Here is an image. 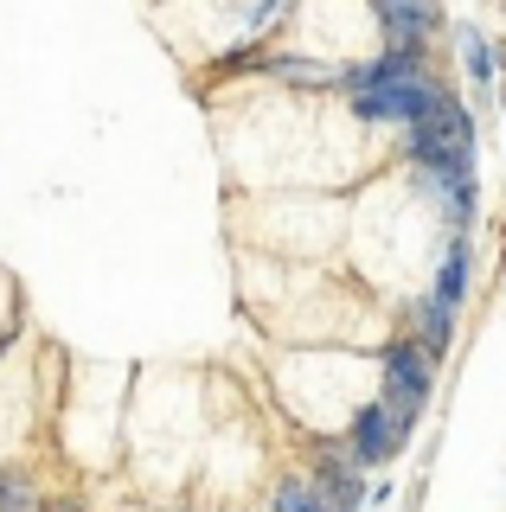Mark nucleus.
Wrapping results in <instances>:
<instances>
[{
	"instance_id": "nucleus-1",
	"label": "nucleus",
	"mask_w": 506,
	"mask_h": 512,
	"mask_svg": "<svg viewBox=\"0 0 506 512\" xmlns=\"http://www.w3.org/2000/svg\"><path fill=\"white\" fill-rule=\"evenodd\" d=\"M449 103V90L436 84L430 71H404V77H385V84H366V90H353V116L359 122H423V116H436V109Z\"/></svg>"
},
{
	"instance_id": "nucleus-2",
	"label": "nucleus",
	"mask_w": 506,
	"mask_h": 512,
	"mask_svg": "<svg viewBox=\"0 0 506 512\" xmlns=\"http://www.w3.org/2000/svg\"><path fill=\"white\" fill-rule=\"evenodd\" d=\"M410 160L423 173H462L474 167V122L462 103H442L436 116L410 122Z\"/></svg>"
},
{
	"instance_id": "nucleus-3",
	"label": "nucleus",
	"mask_w": 506,
	"mask_h": 512,
	"mask_svg": "<svg viewBox=\"0 0 506 512\" xmlns=\"http://www.w3.org/2000/svg\"><path fill=\"white\" fill-rule=\"evenodd\" d=\"M430 365H436V352L423 340L385 346V410L398 416L404 436H410V423L423 416V404H430Z\"/></svg>"
},
{
	"instance_id": "nucleus-4",
	"label": "nucleus",
	"mask_w": 506,
	"mask_h": 512,
	"mask_svg": "<svg viewBox=\"0 0 506 512\" xmlns=\"http://www.w3.org/2000/svg\"><path fill=\"white\" fill-rule=\"evenodd\" d=\"M404 442V429H398V416H391L385 404H366L353 416V436H346V455L359 461V468H378V461H391V448Z\"/></svg>"
},
{
	"instance_id": "nucleus-5",
	"label": "nucleus",
	"mask_w": 506,
	"mask_h": 512,
	"mask_svg": "<svg viewBox=\"0 0 506 512\" xmlns=\"http://www.w3.org/2000/svg\"><path fill=\"white\" fill-rule=\"evenodd\" d=\"M372 13L385 20V32H391V45H423L436 32V0H372Z\"/></svg>"
},
{
	"instance_id": "nucleus-6",
	"label": "nucleus",
	"mask_w": 506,
	"mask_h": 512,
	"mask_svg": "<svg viewBox=\"0 0 506 512\" xmlns=\"http://www.w3.org/2000/svg\"><path fill=\"white\" fill-rule=\"evenodd\" d=\"M321 493H327V506H340V512H353V506H359L353 455H327V461H321Z\"/></svg>"
},
{
	"instance_id": "nucleus-7",
	"label": "nucleus",
	"mask_w": 506,
	"mask_h": 512,
	"mask_svg": "<svg viewBox=\"0 0 506 512\" xmlns=\"http://www.w3.org/2000/svg\"><path fill=\"white\" fill-rule=\"evenodd\" d=\"M462 295H468V244H449L442 276H436V301L442 308H462Z\"/></svg>"
},
{
	"instance_id": "nucleus-8",
	"label": "nucleus",
	"mask_w": 506,
	"mask_h": 512,
	"mask_svg": "<svg viewBox=\"0 0 506 512\" xmlns=\"http://www.w3.org/2000/svg\"><path fill=\"white\" fill-rule=\"evenodd\" d=\"M417 327H423V346L442 352V346H449V333H455V308H442L436 295H430V301H417Z\"/></svg>"
},
{
	"instance_id": "nucleus-9",
	"label": "nucleus",
	"mask_w": 506,
	"mask_h": 512,
	"mask_svg": "<svg viewBox=\"0 0 506 512\" xmlns=\"http://www.w3.org/2000/svg\"><path fill=\"white\" fill-rule=\"evenodd\" d=\"M0 512H45V506H39V493L26 487L20 474H0Z\"/></svg>"
},
{
	"instance_id": "nucleus-10",
	"label": "nucleus",
	"mask_w": 506,
	"mask_h": 512,
	"mask_svg": "<svg viewBox=\"0 0 506 512\" xmlns=\"http://www.w3.org/2000/svg\"><path fill=\"white\" fill-rule=\"evenodd\" d=\"M462 52H468V71H474V77H494V52H487V39H481L474 26L462 32Z\"/></svg>"
},
{
	"instance_id": "nucleus-11",
	"label": "nucleus",
	"mask_w": 506,
	"mask_h": 512,
	"mask_svg": "<svg viewBox=\"0 0 506 512\" xmlns=\"http://www.w3.org/2000/svg\"><path fill=\"white\" fill-rule=\"evenodd\" d=\"M289 7H295V0H250V7H244V26H250V32H263V26L276 20V13H289Z\"/></svg>"
},
{
	"instance_id": "nucleus-12",
	"label": "nucleus",
	"mask_w": 506,
	"mask_h": 512,
	"mask_svg": "<svg viewBox=\"0 0 506 512\" xmlns=\"http://www.w3.org/2000/svg\"><path fill=\"white\" fill-rule=\"evenodd\" d=\"M45 512H77V506H71V500H65V506H45Z\"/></svg>"
}]
</instances>
